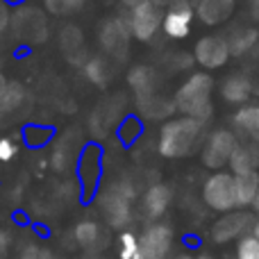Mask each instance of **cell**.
Segmentation results:
<instances>
[{"mask_svg":"<svg viewBox=\"0 0 259 259\" xmlns=\"http://www.w3.org/2000/svg\"><path fill=\"white\" fill-rule=\"evenodd\" d=\"M211 94H214V77L207 71H196L175 91V96H173L175 109L182 116H191V118L207 123L211 118V114H214Z\"/></svg>","mask_w":259,"mask_h":259,"instance_id":"cell-1","label":"cell"},{"mask_svg":"<svg viewBox=\"0 0 259 259\" xmlns=\"http://www.w3.org/2000/svg\"><path fill=\"white\" fill-rule=\"evenodd\" d=\"M205 132V123L191 116H180L166 121L159 130V139H157V150L166 159H178V157H187L193 152L198 141L202 139Z\"/></svg>","mask_w":259,"mask_h":259,"instance_id":"cell-2","label":"cell"},{"mask_svg":"<svg viewBox=\"0 0 259 259\" xmlns=\"http://www.w3.org/2000/svg\"><path fill=\"white\" fill-rule=\"evenodd\" d=\"M12 30L25 44H44L48 39V18L41 9L32 5H21L14 9Z\"/></svg>","mask_w":259,"mask_h":259,"instance_id":"cell-3","label":"cell"},{"mask_svg":"<svg viewBox=\"0 0 259 259\" xmlns=\"http://www.w3.org/2000/svg\"><path fill=\"white\" fill-rule=\"evenodd\" d=\"M202 198L207 207L216 211H232L237 209V187H234V173L228 170H216L207 178L202 187Z\"/></svg>","mask_w":259,"mask_h":259,"instance_id":"cell-4","label":"cell"},{"mask_svg":"<svg viewBox=\"0 0 259 259\" xmlns=\"http://www.w3.org/2000/svg\"><path fill=\"white\" fill-rule=\"evenodd\" d=\"M130 30H132V36L137 41H152L155 34L159 32V27L164 25V12H161L159 5L150 3V0H143L141 5L130 9Z\"/></svg>","mask_w":259,"mask_h":259,"instance_id":"cell-5","label":"cell"},{"mask_svg":"<svg viewBox=\"0 0 259 259\" xmlns=\"http://www.w3.org/2000/svg\"><path fill=\"white\" fill-rule=\"evenodd\" d=\"M130 39H132L130 23L123 21L121 16L107 18V21L100 25L98 41H100V46H103L105 55H107V57H114L116 62H123V59L127 57Z\"/></svg>","mask_w":259,"mask_h":259,"instance_id":"cell-6","label":"cell"},{"mask_svg":"<svg viewBox=\"0 0 259 259\" xmlns=\"http://www.w3.org/2000/svg\"><path fill=\"white\" fill-rule=\"evenodd\" d=\"M230 57H232V53H230V44H228V39L221 36V34L202 36V39H198L196 48H193V59H196V64L202 66L205 71L223 68Z\"/></svg>","mask_w":259,"mask_h":259,"instance_id":"cell-7","label":"cell"},{"mask_svg":"<svg viewBox=\"0 0 259 259\" xmlns=\"http://www.w3.org/2000/svg\"><path fill=\"white\" fill-rule=\"evenodd\" d=\"M239 141L230 130H216L207 137L205 148H202V161L209 168H223L225 164H230L232 155L237 152Z\"/></svg>","mask_w":259,"mask_h":259,"instance_id":"cell-8","label":"cell"},{"mask_svg":"<svg viewBox=\"0 0 259 259\" xmlns=\"http://www.w3.org/2000/svg\"><path fill=\"white\" fill-rule=\"evenodd\" d=\"M141 259H168L173 250V230L164 223H150L139 237Z\"/></svg>","mask_w":259,"mask_h":259,"instance_id":"cell-9","label":"cell"},{"mask_svg":"<svg viewBox=\"0 0 259 259\" xmlns=\"http://www.w3.org/2000/svg\"><path fill=\"white\" fill-rule=\"evenodd\" d=\"M193 18H196V9L191 0H175L170 7H166L161 30L168 39H187L191 34Z\"/></svg>","mask_w":259,"mask_h":259,"instance_id":"cell-10","label":"cell"},{"mask_svg":"<svg viewBox=\"0 0 259 259\" xmlns=\"http://www.w3.org/2000/svg\"><path fill=\"white\" fill-rule=\"evenodd\" d=\"M100 211L114 228L125 225L130 221V193L123 191V187L105 191L103 200H100Z\"/></svg>","mask_w":259,"mask_h":259,"instance_id":"cell-11","label":"cell"},{"mask_svg":"<svg viewBox=\"0 0 259 259\" xmlns=\"http://www.w3.org/2000/svg\"><path fill=\"white\" fill-rule=\"evenodd\" d=\"M252 91V80L246 73H232L221 82V98L230 105H246Z\"/></svg>","mask_w":259,"mask_h":259,"instance_id":"cell-12","label":"cell"},{"mask_svg":"<svg viewBox=\"0 0 259 259\" xmlns=\"http://www.w3.org/2000/svg\"><path fill=\"white\" fill-rule=\"evenodd\" d=\"M168 205H170V189L166 184H152L141 198V211L150 221H157L159 216H164Z\"/></svg>","mask_w":259,"mask_h":259,"instance_id":"cell-13","label":"cell"},{"mask_svg":"<svg viewBox=\"0 0 259 259\" xmlns=\"http://www.w3.org/2000/svg\"><path fill=\"white\" fill-rule=\"evenodd\" d=\"M234 12V0H198L196 16L205 25H221Z\"/></svg>","mask_w":259,"mask_h":259,"instance_id":"cell-14","label":"cell"},{"mask_svg":"<svg viewBox=\"0 0 259 259\" xmlns=\"http://www.w3.org/2000/svg\"><path fill=\"white\" fill-rule=\"evenodd\" d=\"M137 107L143 118H148V121H159V118H166L175 112V100L166 98L164 94L157 91V94L137 98Z\"/></svg>","mask_w":259,"mask_h":259,"instance_id":"cell-15","label":"cell"},{"mask_svg":"<svg viewBox=\"0 0 259 259\" xmlns=\"http://www.w3.org/2000/svg\"><path fill=\"white\" fill-rule=\"evenodd\" d=\"M157 82H159V77H157L155 68L146 66V64H139V66H134L132 71L127 73V84H130V89L134 91L137 98L157 94Z\"/></svg>","mask_w":259,"mask_h":259,"instance_id":"cell-16","label":"cell"},{"mask_svg":"<svg viewBox=\"0 0 259 259\" xmlns=\"http://www.w3.org/2000/svg\"><path fill=\"white\" fill-rule=\"evenodd\" d=\"M82 71H84L87 80L96 87H107L114 77L112 59L107 55H94V57H89L87 64H82Z\"/></svg>","mask_w":259,"mask_h":259,"instance_id":"cell-17","label":"cell"},{"mask_svg":"<svg viewBox=\"0 0 259 259\" xmlns=\"http://www.w3.org/2000/svg\"><path fill=\"white\" fill-rule=\"evenodd\" d=\"M243 223H250L246 214L230 211V214H225L223 219L214 223V228H211V237H214L216 241H221V243L230 241V239H237L239 234L243 232V228H246ZM239 239H241V237H239Z\"/></svg>","mask_w":259,"mask_h":259,"instance_id":"cell-18","label":"cell"},{"mask_svg":"<svg viewBox=\"0 0 259 259\" xmlns=\"http://www.w3.org/2000/svg\"><path fill=\"white\" fill-rule=\"evenodd\" d=\"M232 123L250 141L259 143V105H243V107H239L234 112Z\"/></svg>","mask_w":259,"mask_h":259,"instance_id":"cell-19","label":"cell"},{"mask_svg":"<svg viewBox=\"0 0 259 259\" xmlns=\"http://www.w3.org/2000/svg\"><path fill=\"white\" fill-rule=\"evenodd\" d=\"M234 187H237V205L239 207H252L259 193V173L248 170V173L234 175Z\"/></svg>","mask_w":259,"mask_h":259,"instance_id":"cell-20","label":"cell"},{"mask_svg":"<svg viewBox=\"0 0 259 259\" xmlns=\"http://www.w3.org/2000/svg\"><path fill=\"white\" fill-rule=\"evenodd\" d=\"M257 41H259V32L255 27H237V30L230 32V36H228L232 57H241V55L250 53Z\"/></svg>","mask_w":259,"mask_h":259,"instance_id":"cell-21","label":"cell"},{"mask_svg":"<svg viewBox=\"0 0 259 259\" xmlns=\"http://www.w3.org/2000/svg\"><path fill=\"white\" fill-rule=\"evenodd\" d=\"M59 46H62V50L66 53V57L71 55V62H77V55H84V34H82V30L77 25L62 27Z\"/></svg>","mask_w":259,"mask_h":259,"instance_id":"cell-22","label":"cell"},{"mask_svg":"<svg viewBox=\"0 0 259 259\" xmlns=\"http://www.w3.org/2000/svg\"><path fill=\"white\" fill-rule=\"evenodd\" d=\"M257 155H255V146H241L239 143L237 152L232 155V159H230V168H232V173H248V170H257Z\"/></svg>","mask_w":259,"mask_h":259,"instance_id":"cell-23","label":"cell"},{"mask_svg":"<svg viewBox=\"0 0 259 259\" xmlns=\"http://www.w3.org/2000/svg\"><path fill=\"white\" fill-rule=\"evenodd\" d=\"M23 100H25V89H23V84L9 82L5 94H3V98H0V112L3 114L14 112V109H18L23 105Z\"/></svg>","mask_w":259,"mask_h":259,"instance_id":"cell-24","label":"cell"},{"mask_svg":"<svg viewBox=\"0 0 259 259\" xmlns=\"http://www.w3.org/2000/svg\"><path fill=\"white\" fill-rule=\"evenodd\" d=\"M141 248H139V237L134 232H123L118 237V259H139Z\"/></svg>","mask_w":259,"mask_h":259,"instance_id":"cell-25","label":"cell"},{"mask_svg":"<svg viewBox=\"0 0 259 259\" xmlns=\"http://www.w3.org/2000/svg\"><path fill=\"white\" fill-rule=\"evenodd\" d=\"M100 237V228L94 223V221H82L75 228V239L80 246H94Z\"/></svg>","mask_w":259,"mask_h":259,"instance_id":"cell-26","label":"cell"},{"mask_svg":"<svg viewBox=\"0 0 259 259\" xmlns=\"http://www.w3.org/2000/svg\"><path fill=\"white\" fill-rule=\"evenodd\" d=\"M46 12L53 16H66V14L75 12L84 5V0H44Z\"/></svg>","mask_w":259,"mask_h":259,"instance_id":"cell-27","label":"cell"},{"mask_svg":"<svg viewBox=\"0 0 259 259\" xmlns=\"http://www.w3.org/2000/svg\"><path fill=\"white\" fill-rule=\"evenodd\" d=\"M237 259H259V239L246 234L237 241Z\"/></svg>","mask_w":259,"mask_h":259,"instance_id":"cell-28","label":"cell"},{"mask_svg":"<svg viewBox=\"0 0 259 259\" xmlns=\"http://www.w3.org/2000/svg\"><path fill=\"white\" fill-rule=\"evenodd\" d=\"M121 139L125 143H130V141H134V137H137L139 132H141V123L137 121V118H125V121L121 123Z\"/></svg>","mask_w":259,"mask_h":259,"instance_id":"cell-29","label":"cell"},{"mask_svg":"<svg viewBox=\"0 0 259 259\" xmlns=\"http://www.w3.org/2000/svg\"><path fill=\"white\" fill-rule=\"evenodd\" d=\"M12 16H14L12 5H9L7 0H0V34L12 25Z\"/></svg>","mask_w":259,"mask_h":259,"instance_id":"cell-30","label":"cell"},{"mask_svg":"<svg viewBox=\"0 0 259 259\" xmlns=\"http://www.w3.org/2000/svg\"><path fill=\"white\" fill-rule=\"evenodd\" d=\"M14 155H16V143H14L12 139L3 137V139H0V161L14 159Z\"/></svg>","mask_w":259,"mask_h":259,"instance_id":"cell-31","label":"cell"},{"mask_svg":"<svg viewBox=\"0 0 259 259\" xmlns=\"http://www.w3.org/2000/svg\"><path fill=\"white\" fill-rule=\"evenodd\" d=\"M191 62H196L193 57H187L184 53H175L173 57L168 59V66L173 68V71H182V68H189L191 66Z\"/></svg>","mask_w":259,"mask_h":259,"instance_id":"cell-32","label":"cell"},{"mask_svg":"<svg viewBox=\"0 0 259 259\" xmlns=\"http://www.w3.org/2000/svg\"><path fill=\"white\" fill-rule=\"evenodd\" d=\"M41 252H44V250H39L36 246H27L21 259H41Z\"/></svg>","mask_w":259,"mask_h":259,"instance_id":"cell-33","label":"cell"},{"mask_svg":"<svg viewBox=\"0 0 259 259\" xmlns=\"http://www.w3.org/2000/svg\"><path fill=\"white\" fill-rule=\"evenodd\" d=\"M7 84H9V82L5 80V75L0 73V98H3V94H5V89H7Z\"/></svg>","mask_w":259,"mask_h":259,"instance_id":"cell-34","label":"cell"},{"mask_svg":"<svg viewBox=\"0 0 259 259\" xmlns=\"http://www.w3.org/2000/svg\"><path fill=\"white\" fill-rule=\"evenodd\" d=\"M150 3L159 5V7H170V5H173V3H175V0H150Z\"/></svg>","mask_w":259,"mask_h":259,"instance_id":"cell-35","label":"cell"},{"mask_svg":"<svg viewBox=\"0 0 259 259\" xmlns=\"http://www.w3.org/2000/svg\"><path fill=\"white\" fill-rule=\"evenodd\" d=\"M121 3L125 5V7H130V9H132V7H137V5H141L143 0H121Z\"/></svg>","mask_w":259,"mask_h":259,"instance_id":"cell-36","label":"cell"},{"mask_svg":"<svg viewBox=\"0 0 259 259\" xmlns=\"http://www.w3.org/2000/svg\"><path fill=\"white\" fill-rule=\"evenodd\" d=\"M9 5H14V7H21V5H25V0H7Z\"/></svg>","mask_w":259,"mask_h":259,"instance_id":"cell-37","label":"cell"},{"mask_svg":"<svg viewBox=\"0 0 259 259\" xmlns=\"http://www.w3.org/2000/svg\"><path fill=\"white\" fill-rule=\"evenodd\" d=\"M252 14H255V18H257V21H259V0H257V3H255V5H252Z\"/></svg>","mask_w":259,"mask_h":259,"instance_id":"cell-38","label":"cell"},{"mask_svg":"<svg viewBox=\"0 0 259 259\" xmlns=\"http://www.w3.org/2000/svg\"><path fill=\"white\" fill-rule=\"evenodd\" d=\"M252 234H255V237L259 239V219L255 221V225H252Z\"/></svg>","mask_w":259,"mask_h":259,"instance_id":"cell-39","label":"cell"},{"mask_svg":"<svg viewBox=\"0 0 259 259\" xmlns=\"http://www.w3.org/2000/svg\"><path fill=\"white\" fill-rule=\"evenodd\" d=\"M252 207H255V209L259 211V193H257V198H255V205H252Z\"/></svg>","mask_w":259,"mask_h":259,"instance_id":"cell-40","label":"cell"},{"mask_svg":"<svg viewBox=\"0 0 259 259\" xmlns=\"http://www.w3.org/2000/svg\"><path fill=\"white\" fill-rule=\"evenodd\" d=\"M200 259H211V257H200Z\"/></svg>","mask_w":259,"mask_h":259,"instance_id":"cell-41","label":"cell"},{"mask_svg":"<svg viewBox=\"0 0 259 259\" xmlns=\"http://www.w3.org/2000/svg\"><path fill=\"white\" fill-rule=\"evenodd\" d=\"M0 116H3V112H0Z\"/></svg>","mask_w":259,"mask_h":259,"instance_id":"cell-42","label":"cell"},{"mask_svg":"<svg viewBox=\"0 0 259 259\" xmlns=\"http://www.w3.org/2000/svg\"><path fill=\"white\" fill-rule=\"evenodd\" d=\"M139 259H141V257H139Z\"/></svg>","mask_w":259,"mask_h":259,"instance_id":"cell-43","label":"cell"}]
</instances>
